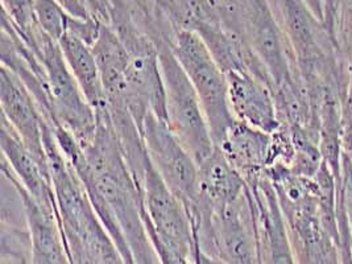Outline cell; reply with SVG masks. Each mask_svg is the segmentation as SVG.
I'll return each mask as SVG.
<instances>
[{"instance_id":"1","label":"cell","mask_w":352,"mask_h":264,"mask_svg":"<svg viewBox=\"0 0 352 264\" xmlns=\"http://www.w3.org/2000/svg\"><path fill=\"white\" fill-rule=\"evenodd\" d=\"M197 248L226 264H260L255 204L250 188L236 201L190 213Z\"/></svg>"},{"instance_id":"2","label":"cell","mask_w":352,"mask_h":264,"mask_svg":"<svg viewBox=\"0 0 352 264\" xmlns=\"http://www.w3.org/2000/svg\"><path fill=\"white\" fill-rule=\"evenodd\" d=\"M159 60L165 91V122L199 164L217 148L201 100L168 44L160 45Z\"/></svg>"},{"instance_id":"3","label":"cell","mask_w":352,"mask_h":264,"mask_svg":"<svg viewBox=\"0 0 352 264\" xmlns=\"http://www.w3.org/2000/svg\"><path fill=\"white\" fill-rule=\"evenodd\" d=\"M32 50L45 69L52 127H61L69 132L80 148H85L96 135L98 120L94 107L85 97L66 64L58 41L44 32Z\"/></svg>"},{"instance_id":"4","label":"cell","mask_w":352,"mask_h":264,"mask_svg":"<svg viewBox=\"0 0 352 264\" xmlns=\"http://www.w3.org/2000/svg\"><path fill=\"white\" fill-rule=\"evenodd\" d=\"M177 61L189 77L218 146L235 122L228 104L227 78L199 34L177 30L170 44Z\"/></svg>"},{"instance_id":"5","label":"cell","mask_w":352,"mask_h":264,"mask_svg":"<svg viewBox=\"0 0 352 264\" xmlns=\"http://www.w3.org/2000/svg\"><path fill=\"white\" fill-rule=\"evenodd\" d=\"M145 222L161 259L179 256L195 261L197 242L186 205L164 184L151 163L142 182Z\"/></svg>"},{"instance_id":"6","label":"cell","mask_w":352,"mask_h":264,"mask_svg":"<svg viewBox=\"0 0 352 264\" xmlns=\"http://www.w3.org/2000/svg\"><path fill=\"white\" fill-rule=\"evenodd\" d=\"M148 160L190 212L198 196V164L161 118L149 113L142 126Z\"/></svg>"},{"instance_id":"7","label":"cell","mask_w":352,"mask_h":264,"mask_svg":"<svg viewBox=\"0 0 352 264\" xmlns=\"http://www.w3.org/2000/svg\"><path fill=\"white\" fill-rule=\"evenodd\" d=\"M0 103L1 116L33 156L50 169L45 147V119L30 90L4 66L0 69Z\"/></svg>"},{"instance_id":"8","label":"cell","mask_w":352,"mask_h":264,"mask_svg":"<svg viewBox=\"0 0 352 264\" xmlns=\"http://www.w3.org/2000/svg\"><path fill=\"white\" fill-rule=\"evenodd\" d=\"M228 104L235 120L274 133L281 124L272 86L250 70L226 73Z\"/></svg>"},{"instance_id":"9","label":"cell","mask_w":352,"mask_h":264,"mask_svg":"<svg viewBox=\"0 0 352 264\" xmlns=\"http://www.w3.org/2000/svg\"><path fill=\"white\" fill-rule=\"evenodd\" d=\"M0 144L3 152L1 163L6 165L21 188L41 208L58 212L56 193L50 169L41 164L21 139L17 136L11 124L1 116Z\"/></svg>"},{"instance_id":"10","label":"cell","mask_w":352,"mask_h":264,"mask_svg":"<svg viewBox=\"0 0 352 264\" xmlns=\"http://www.w3.org/2000/svg\"><path fill=\"white\" fill-rule=\"evenodd\" d=\"M272 133L235 120L217 146L247 184L264 176L272 153Z\"/></svg>"},{"instance_id":"11","label":"cell","mask_w":352,"mask_h":264,"mask_svg":"<svg viewBox=\"0 0 352 264\" xmlns=\"http://www.w3.org/2000/svg\"><path fill=\"white\" fill-rule=\"evenodd\" d=\"M247 189L248 184L217 147L198 164V196L189 213L195 208L219 209L241 198Z\"/></svg>"},{"instance_id":"12","label":"cell","mask_w":352,"mask_h":264,"mask_svg":"<svg viewBox=\"0 0 352 264\" xmlns=\"http://www.w3.org/2000/svg\"><path fill=\"white\" fill-rule=\"evenodd\" d=\"M93 50L100 70L107 106L120 104L126 87L129 50L109 24L102 25Z\"/></svg>"},{"instance_id":"13","label":"cell","mask_w":352,"mask_h":264,"mask_svg":"<svg viewBox=\"0 0 352 264\" xmlns=\"http://www.w3.org/2000/svg\"><path fill=\"white\" fill-rule=\"evenodd\" d=\"M65 61L89 103L99 110L104 107L106 96L93 47L73 33L66 32L58 41Z\"/></svg>"},{"instance_id":"14","label":"cell","mask_w":352,"mask_h":264,"mask_svg":"<svg viewBox=\"0 0 352 264\" xmlns=\"http://www.w3.org/2000/svg\"><path fill=\"white\" fill-rule=\"evenodd\" d=\"M331 38L352 82V0H338Z\"/></svg>"},{"instance_id":"15","label":"cell","mask_w":352,"mask_h":264,"mask_svg":"<svg viewBox=\"0 0 352 264\" xmlns=\"http://www.w3.org/2000/svg\"><path fill=\"white\" fill-rule=\"evenodd\" d=\"M37 20L53 40L60 41L67 30V23L72 15H69L60 6L57 0H33Z\"/></svg>"},{"instance_id":"16","label":"cell","mask_w":352,"mask_h":264,"mask_svg":"<svg viewBox=\"0 0 352 264\" xmlns=\"http://www.w3.org/2000/svg\"><path fill=\"white\" fill-rule=\"evenodd\" d=\"M336 199L346 218L352 242V162L342 155V176L336 182Z\"/></svg>"},{"instance_id":"17","label":"cell","mask_w":352,"mask_h":264,"mask_svg":"<svg viewBox=\"0 0 352 264\" xmlns=\"http://www.w3.org/2000/svg\"><path fill=\"white\" fill-rule=\"evenodd\" d=\"M340 144L342 155L352 162V82L349 85L342 102Z\"/></svg>"},{"instance_id":"18","label":"cell","mask_w":352,"mask_h":264,"mask_svg":"<svg viewBox=\"0 0 352 264\" xmlns=\"http://www.w3.org/2000/svg\"><path fill=\"white\" fill-rule=\"evenodd\" d=\"M65 11L72 16L78 19H90L93 15L86 0H57Z\"/></svg>"},{"instance_id":"19","label":"cell","mask_w":352,"mask_h":264,"mask_svg":"<svg viewBox=\"0 0 352 264\" xmlns=\"http://www.w3.org/2000/svg\"><path fill=\"white\" fill-rule=\"evenodd\" d=\"M111 1L112 0H86L93 15L109 25L111 23Z\"/></svg>"},{"instance_id":"20","label":"cell","mask_w":352,"mask_h":264,"mask_svg":"<svg viewBox=\"0 0 352 264\" xmlns=\"http://www.w3.org/2000/svg\"><path fill=\"white\" fill-rule=\"evenodd\" d=\"M305 4L310 10V12L323 25L324 23V11H326V0H304ZM324 27V25H323Z\"/></svg>"},{"instance_id":"21","label":"cell","mask_w":352,"mask_h":264,"mask_svg":"<svg viewBox=\"0 0 352 264\" xmlns=\"http://www.w3.org/2000/svg\"><path fill=\"white\" fill-rule=\"evenodd\" d=\"M195 262L197 264H226L217 258H212V256H208L206 254H204L198 248L195 252Z\"/></svg>"},{"instance_id":"22","label":"cell","mask_w":352,"mask_h":264,"mask_svg":"<svg viewBox=\"0 0 352 264\" xmlns=\"http://www.w3.org/2000/svg\"><path fill=\"white\" fill-rule=\"evenodd\" d=\"M146 1H149V3H153V4H157V6H160L162 10H164V7H165V3H166V0H146Z\"/></svg>"},{"instance_id":"23","label":"cell","mask_w":352,"mask_h":264,"mask_svg":"<svg viewBox=\"0 0 352 264\" xmlns=\"http://www.w3.org/2000/svg\"><path fill=\"white\" fill-rule=\"evenodd\" d=\"M214 1H217V3H219V1H223V0H214Z\"/></svg>"}]
</instances>
